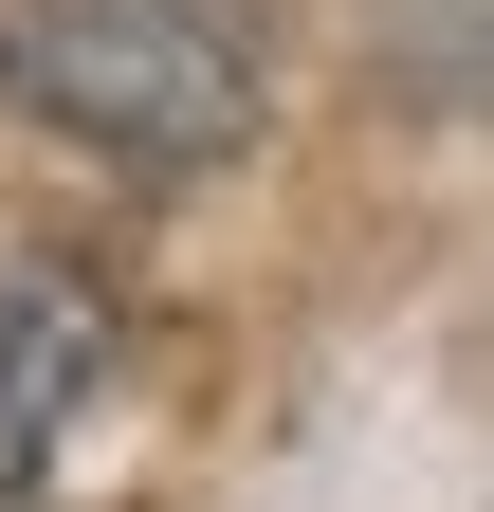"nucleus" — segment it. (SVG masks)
<instances>
[{
  "instance_id": "nucleus-1",
  "label": "nucleus",
  "mask_w": 494,
  "mask_h": 512,
  "mask_svg": "<svg viewBox=\"0 0 494 512\" xmlns=\"http://www.w3.org/2000/svg\"><path fill=\"white\" fill-rule=\"evenodd\" d=\"M0 92L110 165H220L257 147L275 55L238 0H0Z\"/></svg>"
},
{
  "instance_id": "nucleus-2",
  "label": "nucleus",
  "mask_w": 494,
  "mask_h": 512,
  "mask_svg": "<svg viewBox=\"0 0 494 512\" xmlns=\"http://www.w3.org/2000/svg\"><path fill=\"white\" fill-rule=\"evenodd\" d=\"M92 366H110V311L74 275H19V293H0V458H37V439L92 403Z\"/></svg>"
},
{
  "instance_id": "nucleus-3",
  "label": "nucleus",
  "mask_w": 494,
  "mask_h": 512,
  "mask_svg": "<svg viewBox=\"0 0 494 512\" xmlns=\"http://www.w3.org/2000/svg\"><path fill=\"white\" fill-rule=\"evenodd\" d=\"M385 55H403V92H476L494 110V0H385Z\"/></svg>"
}]
</instances>
